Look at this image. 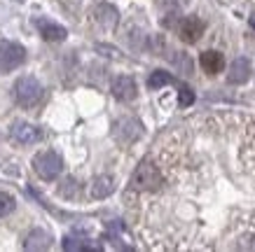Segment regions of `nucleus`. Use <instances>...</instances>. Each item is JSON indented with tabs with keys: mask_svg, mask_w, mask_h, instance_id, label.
<instances>
[{
	"mask_svg": "<svg viewBox=\"0 0 255 252\" xmlns=\"http://www.w3.org/2000/svg\"><path fill=\"white\" fill-rule=\"evenodd\" d=\"M12 138H14L16 143H21V145H33V143H38L40 138H42V131L38 126H33V124L16 122L12 126Z\"/></svg>",
	"mask_w": 255,
	"mask_h": 252,
	"instance_id": "nucleus-6",
	"label": "nucleus"
},
{
	"mask_svg": "<svg viewBox=\"0 0 255 252\" xmlns=\"http://www.w3.org/2000/svg\"><path fill=\"white\" fill-rule=\"evenodd\" d=\"M136 93H138V89H136L133 77H129V75L115 77V82H113V96H115L117 100H124V103H127V100H133Z\"/></svg>",
	"mask_w": 255,
	"mask_h": 252,
	"instance_id": "nucleus-7",
	"label": "nucleus"
},
{
	"mask_svg": "<svg viewBox=\"0 0 255 252\" xmlns=\"http://www.w3.org/2000/svg\"><path fill=\"white\" fill-rule=\"evenodd\" d=\"M96 19H99V23L103 28H113L117 23V9L110 7V5H101V7L96 9Z\"/></svg>",
	"mask_w": 255,
	"mask_h": 252,
	"instance_id": "nucleus-14",
	"label": "nucleus"
},
{
	"mask_svg": "<svg viewBox=\"0 0 255 252\" xmlns=\"http://www.w3.org/2000/svg\"><path fill=\"white\" fill-rule=\"evenodd\" d=\"M173 82V77L169 75V73H164V70H155L152 75H150V80H147V86L155 91V89H162V86H166V84Z\"/></svg>",
	"mask_w": 255,
	"mask_h": 252,
	"instance_id": "nucleus-15",
	"label": "nucleus"
},
{
	"mask_svg": "<svg viewBox=\"0 0 255 252\" xmlns=\"http://www.w3.org/2000/svg\"><path fill=\"white\" fill-rule=\"evenodd\" d=\"M199 63L206 75H218L225 68V56L220 52H216V49H206V52H201Z\"/></svg>",
	"mask_w": 255,
	"mask_h": 252,
	"instance_id": "nucleus-10",
	"label": "nucleus"
},
{
	"mask_svg": "<svg viewBox=\"0 0 255 252\" xmlns=\"http://www.w3.org/2000/svg\"><path fill=\"white\" fill-rule=\"evenodd\" d=\"M35 28H38L42 40H47V42H61L66 38V28L54 21H49V19H35Z\"/></svg>",
	"mask_w": 255,
	"mask_h": 252,
	"instance_id": "nucleus-9",
	"label": "nucleus"
},
{
	"mask_svg": "<svg viewBox=\"0 0 255 252\" xmlns=\"http://www.w3.org/2000/svg\"><path fill=\"white\" fill-rule=\"evenodd\" d=\"M33 168H35V173H38L42 180H54V177L61 173L63 161L56 152H40V154H35V159H33Z\"/></svg>",
	"mask_w": 255,
	"mask_h": 252,
	"instance_id": "nucleus-4",
	"label": "nucleus"
},
{
	"mask_svg": "<svg viewBox=\"0 0 255 252\" xmlns=\"http://www.w3.org/2000/svg\"><path fill=\"white\" fill-rule=\"evenodd\" d=\"M194 103V91L190 86H180V91H178V105L180 107H190Z\"/></svg>",
	"mask_w": 255,
	"mask_h": 252,
	"instance_id": "nucleus-17",
	"label": "nucleus"
},
{
	"mask_svg": "<svg viewBox=\"0 0 255 252\" xmlns=\"http://www.w3.org/2000/svg\"><path fill=\"white\" fill-rule=\"evenodd\" d=\"M131 184H133V189L152 191V189H157V187L162 184V173H159V168H157L155 164L143 161V164L136 168V173H133Z\"/></svg>",
	"mask_w": 255,
	"mask_h": 252,
	"instance_id": "nucleus-2",
	"label": "nucleus"
},
{
	"mask_svg": "<svg viewBox=\"0 0 255 252\" xmlns=\"http://www.w3.org/2000/svg\"><path fill=\"white\" fill-rule=\"evenodd\" d=\"M173 63H176V66L183 70V73H192V61H190V59H187L183 52H176V56H173Z\"/></svg>",
	"mask_w": 255,
	"mask_h": 252,
	"instance_id": "nucleus-18",
	"label": "nucleus"
},
{
	"mask_svg": "<svg viewBox=\"0 0 255 252\" xmlns=\"http://www.w3.org/2000/svg\"><path fill=\"white\" fill-rule=\"evenodd\" d=\"M14 208H16L14 196H9V194H5V191H0V217L9 215Z\"/></svg>",
	"mask_w": 255,
	"mask_h": 252,
	"instance_id": "nucleus-16",
	"label": "nucleus"
},
{
	"mask_svg": "<svg viewBox=\"0 0 255 252\" xmlns=\"http://www.w3.org/2000/svg\"><path fill=\"white\" fill-rule=\"evenodd\" d=\"M248 77H251V61L239 56V59H234L232 66H230V73H227V82L230 84H244L248 82Z\"/></svg>",
	"mask_w": 255,
	"mask_h": 252,
	"instance_id": "nucleus-11",
	"label": "nucleus"
},
{
	"mask_svg": "<svg viewBox=\"0 0 255 252\" xmlns=\"http://www.w3.org/2000/svg\"><path fill=\"white\" fill-rule=\"evenodd\" d=\"M89 191H92L94 199H106V196H110L113 191H115V180L110 175H99L94 177L92 187H89Z\"/></svg>",
	"mask_w": 255,
	"mask_h": 252,
	"instance_id": "nucleus-12",
	"label": "nucleus"
},
{
	"mask_svg": "<svg viewBox=\"0 0 255 252\" xmlns=\"http://www.w3.org/2000/svg\"><path fill=\"white\" fill-rule=\"evenodd\" d=\"M251 28L255 31V16H251Z\"/></svg>",
	"mask_w": 255,
	"mask_h": 252,
	"instance_id": "nucleus-19",
	"label": "nucleus"
},
{
	"mask_svg": "<svg viewBox=\"0 0 255 252\" xmlns=\"http://www.w3.org/2000/svg\"><path fill=\"white\" fill-rule=\"evenodd\" d=\"M26 59V49L16 45L12 40H2L0 42V73H12L23 63Z\"/></svg>",
	"mask_w": 255,
	"mask_h": 252,
	"instance_id": "nucleus-3",
	"label": "nucleus"
},
{
	"mask_svg": "<svg viewBox=\"0 0 255 252\" xmlns=\"http://www.w3.org/2000/svg\"><path fill=\"white\" fill-rule=\"evenodd\" d=\"M115 136L120 143H124V145H129V143H133L136 138H140V133H143V126H140L138 119H122V122L115 126Z\"/></svg>",
	"mask_w": 255,
	"mask_h": 252,
	"instance_id": "nucleus-8",
	"label": "nucleus"
},
{
	"mask_svg": "<svg viewBox=\"0 0 255 252\" xmlns=\"http://www.w3.org/2000/svg\"><path fill=\"white\" fill-rule=\"evenodd\" d=\"M42 84L31 75H23L14 84V98L21 107H35L42 100Z\"/></svg>",
	"mask_w": 255,
	"mask_h": 252,
	"instance_id": "nucleus-1",
	"label": "nucleus"
},
{
	"mask_svg": "<svg viewBox=\"0 0 255 252\" xmlns=\"http://www.w3.org/2000/svg\"><path fill=\"white\" fill-rule=\"evenodd\" d=\"M204 31H206V23L201 21V19H197V16H187V19H183V23H180V28H178V35H180V40L183 42H197V40L204 35Z\"/></svg>",
	"mask_w": 255,
	"mask_h": 252,
	"instance_id": "nucleus-5",
	"label": "nucleus"
},
{
	"mask_svg": "<svg viewBox=\"0 0 255 252\" xmlns=\"http://www.w3.org/2000/svg\"><path fill=\"white\" fill-rule=\"evenodd\" d=\"M49 241H52V236H49L47 231L33 229L31 234L26 236V243H23V248H26V250H47V248H49Z\"/></svg>",
	"mask_w": 255,
	"mask_h": 252,
	"instance_id": "nucleus-13",
	"label": "nucleus"
}]
</instances>
